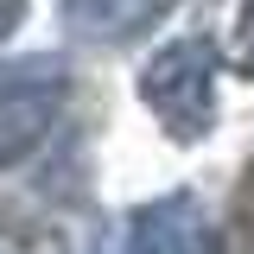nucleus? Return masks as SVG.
I'll use <instances>...</instances> for the list:
<instances>
[{
	"instance_id": "obj_8",
	"label": "nucleus",
	"mask_w": 254,
	"mask_h": 254,
	"mask_svg": "<svg viewBox=\"0 0 254 254\" xmlns=\"http://www.w3.org/2000/svg\"><path fill=\"white\" fill-rule=\"evenodd\" d=\"M19 19H26V0H0V38L19 26Z\"/></svg>"
},
{
	"instance_id": "obj_3",
	"label": "nucleus",
	"mask_w": 254,
	"mask_h": 254,
	"mask_svg": "<svg viewBox=\"0 0 254 254\" xmlns=\"http://www.w3.org/2000/svg\"><path fill=\"white\" fill-rule=\"evenodd\" d=\"M127 254H216L210 235H203V216H197V197L172 190V197H159L146 210H133Z\"/></svg>"
},
{
	"instance_id": "obj_2",
	"label": "nucleus",
	"mask_w": 254,
	"mask_h": 254,
	"mask_svg": "<svg viewBox=\"0 0 254 254\" xmlns=\"http://www.w3.org/2000/svg\"><path fill=\"white\" fill-rule=\"evenodd\" d=\"M58 102H64V64L58 58H32V64L0 76V165H19L51 140Z\"/></svg>"
},
{
	"instance_id": "obj_5",
	"label": "nucleus",
	"mask_w": 254,
	"mask_h": 254,
	"mask_svg": "<svg viewBox=\"0 0 254 254\" xmlns=\"http://www.w3.org/2000/svg\"><path fill=\"white\" fill-rule=\"evenodd\" d=\"M222 254H254V165L229 197V222H222Z\"/></svg>"
},
{
	"instance_id": "obj_1",
	"label": "nucleus",
	"mask_w": 254,
	"mask_h": 254,
	"mask_svg": "<svg viewBox=\"0 0 254 254\" xmlns=\"http://www.w3.org/2000/svg\"><path fill=\"white\" fill-rule=\"evenodd\" d=\"M140 102L159 115V127L172 140H203L210 121H216V51L203 38L165 45L140 70Z\"/></svg>"
},
{
	"instance_id": "obj_4",
	"label": "nucleus",
	"mask_w": 254,
	"mask_h": 254,
	"mask_svg": "<svg viewBox=\"0 0 254 254\" xmlns=\"http://www.w3.org/2000/svg\"><path fill=\"white\" fill-rule=\"evenodd\" d=\"M172 13V0H64V26L89 45H127L153 32Z\"/></svg>"
},
{
	"instance_id": "obj_7",
	"label": "nucleus",
	"mask_w": 254,
	"mask_h": 254,
	"mask_svg": "<svg viewBox=\"0 0 254 254\" xmlns=\"http://www.w3.org/2000/svg\"><path fill=\"white\" fill-rule=\"evenodd\" d=\"M229 64H235L242 76H254V0L235 6V26H229Z\"/></svg>"
},
{
	"instance_id": "obj_6",
	"label": "nucleus",
	"mask_w": 254,
	"mask_h": 254,
	"mask_svg": "<svg viewBox=\"0 0 254 254\" xmlns=\"http://www.w3.org/2000/svg\"><path fill=\"white\" fill-rule=\"evenodd\" d=\"M0 254H58V235H51L45 222L0 216Z\"/></svg>"
}]
</instances>
